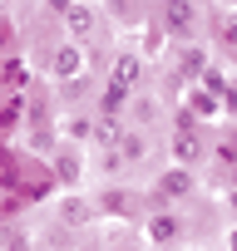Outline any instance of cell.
Returning a JSON list of instances; mask_svg holds the SVG:
<instances>
[{"label":"cell","instance_id":"cell-1","mask_svg":"<svg viewBox=\"0 0 237 251\" xmlns=\"http://www.w3.org/2000/svg\"><path fill=\"white\" fill-rule=\"evenodd\" d=\"M50 74H55V79H79V74H84V50H79L74 40L55 45V54H50Z\"/></svg>","mask_w":237,"mask_h":251},{"label":"cell","instance_id":"cell-2","mask_svg":"<svg viewBox=\"0 0 237 251\" xmlns=\"http://www.w3.org/2000/svg\"><path fill=\"white\" fill-rule=\"evenodd\" d=\"M153 192H158V202H178V197L193 192V173H188V168H168V173H158Z\"/></svg>","mask_w":237,"mask_h":251},{"label":"cell","instance_id":"cell-3","mask_svg":"<svg viewBox=\"0 0 237 251\" xmlns=\"http://www.w3.org/2000/svg\"><path fill=\"white\" fill-rule=\"evenodd\" d=\"M59 15H64V25H69V35H79V40H89V35L99 30V15H94V5H84V0H79V5H74V0H69V5H64Z\"/></svg>","mask_w":237,"mask_h":251},{"label":"cell","instance_id":"cell-4","mask_svg":"<svg viewBox=\"0 0 237 251\" xmlns=\"http://www.w3.org/2000/svg\"><path fill=\"white\" fill-rule=\"evenodd\" d=\"M139 69H144V59H139V54H118V59H114V69H109V84L129 94V89L139 84Z\"/></svg>","mask_w":237,"mask_h":251},{"label":"cell","instance_id":"cell-5","mask_svg":"<svg viewBox=\"0 0 237 251\" xmlns=\"http://www.w3.org/2000/svg\"><path fill=\"white\" fill-rule=\"evenodd\" d=\"M163 25L173 35H193V0H163Z\"/></svg>","mask_w":237,"mask_h":251},{"label":"cell","instance_id":"cell-6","mask_svg":"<svg viewBox=\"0 0 237 251\" xmlns=\"http://www.w3.org/2000/svg\"><path fill=\"white\" fill-rule=\"evenodd\" d=\"M173 153H178V168H193V163L203 158V143H198V138H193V133L183 128V133L173 138Z\"/></svg>","mask_w":237,"mask_h":251},{"label":"cell","instance_id":"cell-7","mask_svg":"<svg viewBox=\"0 0 237 251\" xmlns=\"http://www.w3.org/2000/svg\"><path fill=\"white\" fill-rule=\"evenodd\" d=\"M148 236H153V241H158V246H168V241H173V236H178V222H173V217H168V212H163V217H153V222H148Z\"/></svg>","mask_w":237,"mask_h":251},{"label":"cell","instance_id":"cell-8","mask_svg":"<svg viewBox=\"0 0 237 251\" xmlns=\"http://www.w3.org/2000/svg\"><path fill=\"white\" fill-rule=\"evenodd\" d=\"M118 153H124V158H129V163H139V158H144V153H148V143H144V138H139V133H118Z\"/></svg>","mask_w":237,"mask_h":251},{"label":"cell","instance_id":"cell-9","mask_svg":"<svg viewBox=\"0 0 237 251\" xmlns=\"http://www.w3.org/2000/svg\"><path fill=\"white\" fill-rule=\"evenodd\" d=\"M59 217H64L69 226H79V222H89V202H74V197H64V202H59Z\"/></svg>","mask_w":237,"mask_h":251},{"label":"cell","instance_id":"cell-10","mask_svg":"<svg viewBox=\"0 0 237 251\" xmlns=\"http://www.w3.org/2000/svg\"><path fill=\"white\" fill-rule=\"evenodd\" d=\"M193 108H203V113H217V99H212V94H198V89H193Z\"/></svg>","mask_w":237,"mask_h":251},{"label":"cell","instance_id":"cell-11","mask_svg":"<svg viewBox=\"0 0 237 251\" xmlns=\"http://www.w3.org/2000/svg\"><path fill=\"white\" fill-rule=\"evenodd\" d=\"M203 64H207L203 50H188V54H183V69H198V74H203Z\"/></svg>","mask_w":237,"mask_h":251},{"label":"cell","instance_id":"cell-12","mask_svg":"<svg viewBox=\"0 0 237 251\" xmlns=\"http://www.w3.org/2000/svg\"><path fill=\"white\" fill-rule=\"evenodd\" d=\"M89 133H94V128H89V123H84V118H79V123H69V138H79V143H84Z\"/></svg>","mask_w":237,"mask_h":251},{"label":"cell","instance_id":"cell-13","mask_svg":"<svg viewBox=\"0 0 237 251\" xmlns=\"http://www.w3.org/2000/svg\"><path fill=\"white\" fill-rule=\"evenodd\" d=\"M222 45H237V20H222Z\"/></svg>","mask_w":237,"mask_h":251},{"label":"cell","instance_id":"cell-14","mask_svg":"<svg viewBox=\"0 0 237 251\" xmlns=\"http://www.w3.org/2000/svg\"><path fill=\"white\" fill-rule=\"evenodd\" d=\"M50 5H55V10H64V5H69V0H50Z\"/></svg>","mask_w":237,"mask_h":251}]
</instances>
